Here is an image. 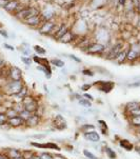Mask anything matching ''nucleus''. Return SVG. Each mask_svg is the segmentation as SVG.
I'll list each match as a JSON object with an SVG mask.
<instances>
[{"label": "nucleus", "mask_w": 140, "mask_h": 159, "mask_svg": "<svg viewBox=\"0 0 140 159\" xmlns=\"http://www.w3.org/2000/svg\"><path fill=\"white\" fill-rule=\"evenodd\" d=\"M40 15V7H36V5H31V4H26L24 5V7L22 10H20L19 12H17L14 15V17L16 19H18L19 21H23L29 19L31 17L34 16Z\"/></svg>", "instance_id": "1"}, {"label": "nucleus", "mask_w": 140, "mask_h": 159, "mask_svg": "<svg viewBox=\"0 0 140 159\" xmlns=\"http://www.w3.org/2000/svg\"><path fill=\"white\" fill-rule=\"evenodd\" d=\"M88 29H90V26H88L87 20L83 19V18H79L78 20L75 21L71 28L73 33L78 37L84 36L88 32Z\"/></svg>", "instance_id": "2"}, {"label": "nucleus", "mask_w": 140, "mask_h": 159, "mask_svg": "<svg viewBox=\"0 0 140 159\" xmlns=\"http://www.w3.org/2000/svg\"><path fill=\"white\" fill-rule=\"evenodd\" d=\"M58 25H59V23L56 22L55 20L43 21V22L41 23V25H40L37 30H38V32L41 35H45V36H53V35L56 33V31H57Z\"/></svg>", "instance_id": "3"}, {"label": "nucleus", "mask_w": 140, "mask_h": 159, "mask_svg": "<svg viewBox=\"0 0 140 159\" xmlns=\"http://www.w3.org/2000/svg\"><path fill=\"white\" fill-rule=\"evenodd\" d=\"M24 4L22 2L20 1V0H10V1H7V3L4 4V7H2L5 12L10 13V14H13L15 15L17 12H19L20 10H22L24 7Z\"/></svg>", "instance_id": "4"}, {"label": "nucleus", "mask_w": 140, "mask_h": 159, "mask_svg": "<svg viewBox=\"0 0 140 159\" xmlns=\"http://www.w3.org/2000/svg\"><path fill=\"white\" fill-rule=\"evenodd\" d=\"M40 16L43 21H53L57 17V12L54 7H45L44 9H40Z\"/></svg>", "instance_id": "5"}, {"label": "nucleus", "mask_w": 140, "mask_h": 159, "mask_svg": "<svg viewBox=\"0 0 140 159\" xmlns=\"http://www.w3.org/2000/svg\"><path fill=\"white\" fill-rule=\"evenodd\" d=\"M123 50H124V48H123V42H117V43H115L111 48V50H109V52L106 54V59H109V60H115V58H116Z\"/></svg>", "instance_id": "6"}, {"label": "nucleus", "mask_w": 140, "mask_h": 159, "mask_svg": "<svg viewBox=\"0 0 140 159\" xmlns=\"http://www.w3.org/2000/svg\"><path fill=\"white\" fill-rule=\"evenodd\" d=\"M87 53L88 54H92V55H97V54H102L106 52V45L99 43V42H91L88 44V47L87 48Z\"/></svg>", "instance_id": "7"}, {"label": "nucleus", "mask_w": 140, "mask_h": 159, "mask_svg": "<svg viewBox=\"0 0 140 159\" xmlns=\"http://www.w3.org/2000/svg\"><path fill=\"white\" fill-rule=\"evenodd\" d=\"M23 84L21 81H11L7 84V87H5V90H7V94L9 95H12V96H16L18 93L20 92V90L22 89Z\"/></svg>", "instance_id": "8"}, {"label": "nucleus", "mask_w": 140, "mask_h": 159, "mask_svg": "<svg viewBox=\"0 0 140 159\" xmlns=\"http://www.w3.org/2000/svg\"><path fill=\"white\" fill-rule=\"evenodd\" d=\"M22 103H23V109L25 110V111L29 112L31 114L37 110L36 101L34 100V98H32V97H29V96L24 97L22 99Z\"/></svg>", "instance_id": "9"}, {"label": "nucleus", "mask_w": 140, "mask_h": 159, "mask_svg": "<svg viewBox=\"0 0 140 159\" xmlns=\"http://www.w3.org/2000/svg\"><path fill=\"white\" fill-rule=\"evenodd\" d=\"M95 35H96V40H97L96 42H99V43L104 44V42L110 41V34H109V32H107L106 29L99 28Z\"/></svg>", "instance_id": "10"}, {"label": "nucleus", "mask_w": 140, "mask_h": 159, "mask_svg": "<svg viewBox=\"0 0 140 159\" xmlns=\"http://www.w3.org/2000/svg\"><path fill=\"white\" fill-rule=\"evenodd\" d=\"M69 23H66V22H61V23H59V25H58V29H57V31H56V33L53 35V38L54 39H56V40H59L61 38L62 36H64L68 32L71 30V28L68 25Z\"/></svg>", "instance_id": "11"}, {"label": "nucleus", "mask_w": 140, "mask_h": 159, "mask_svg": "<svg viewBox=\"0 0 140 159\" xmlns=\"http://www.w3.org/2000/svg\"><path fill=\"white\" fill-rule=\"evenodd\" d=\"M42 22H43V20H42L40 15L34 16V17H31V18H29V19L23 21V23L25 24V25H28L32 29H38L39 26L41 25Z\"/></svg>", "instance_id": "12"}, {"label": "nucleus", "mask_w": 140, "mask_h": 159, "mask_svg": "<svg viewBox=\"0 0 140 159\" xmlns=\"http://www.w3.org/2000/svg\"><path fill=\"white\" fill-rule=\"evenodd\" d=\"M9 77L13 81H21V79H22V71L17 66H12L9 70Z\"/></svg>", "instance_id": "13"}, {"label": "nucleus", "mask_w": 140, "mask_h": 159, "mask_svg": "<svg viewBox=\"0 0 140 159\" xmlns=\"http://www.w3.org/2000/svg\"><path fill=\"white\" fill-rule=\"evenodd\" d=\"M110 0H90V7L92 10H101L104 7L109 5Z\"/></svg>", "instance_id": "14"}, {"label": "nucleus", "mask_w": 140, "mask_h": 159, "mask_svg": "<svg viewBox=\"0 0 140 159\" xmlns=\"http://www.w3.org/2000/svg\"><path fill=\"white\" fill-rule=\"evenodd\" d=\"M78 38V36H76L74 33L72 32V30H70V31L66 33L64 36L61 37L60 39L58 40L59 42H61V43H70V42H73L75 41Z\"/></svg>", "instance_id": "15"}, {"label": "nucleus", "mask_w": 140, "mask_h": 159, "mask_svg": "<svg viewBox=\"0 0 140 159\" xmlns=\"http://www.w3.org/2000/svg\"><path fill=\"white\" fill-rule=\"evenodd\" d=\"M25 123L22 118L19 117V116H16V117H13V118H10L7 120V125L11 126V128H18V126H21Z\"/></svg>", "instance_id": "16"}, {"label": "nucleus", "mask_w": 140, "mask_h": 159, "mask_svg": "<svg viewBox=\"0 0 140 159\" xmlns=\"http://www.w3.org/2000/svg\"><path fill=\"white\" fill-rule=\"evenodd\" d=\"M7 156L10 159H18L22 157V153L20 152L19 150H16V149H10L7 151Z\"/></svg>", "instance_id": "17"}, {"label": "nucleus", "mask_w": 140, "mask_h": 159, "mask_svg": "<svg viewBox=\"0 0 140 159\" xmlns=\"http://www.w3.org/2000/svg\"><path fill=\"white\" fill-rule=\"evenodd\" d=\"M100 83V87H99V90L104 92V93H109L113 90L114 88V83L113 82H98Z\"/></svg>", "instance_id": "18"}, {"label": "nucleus", "mask_w": 140, "mask_h": 159, "mask_svg": "<svg viewBox=\"0 0 140 159\" xmlns=\"http://www.w3.org/2000/svg\"><path fill=\"white\" fill-rule=\"evenodd\" d=\"M128 51H129V48H124V50L121 52L119 55L117 56L116 58H115V61H116V63L118 64H122V63H124L125 62V60H126V55H128Z\"/></svg>", "instance_id": "19"}, {"label": "nucleus", "mask_w": 140, "mask_h": 159, "mask_svg": "<svg viewBox=\"0 0 140 159\" xmlns=\"http://www.w3.org/2000/svg\"><path fill=\"white\" fill-rule=\"evenodd\" d=\"M25 123L29 126H35L39 123V117L37 115H31V117L25 121Z\"/></svg>", "instance_id": "20"}, {"label": "nucleus", "mask_w": 140, "mask_h": 159, "mask_svg": "<svg viewBox=\"0 0 140 159\" xmlns=\"http://www.w3.org/2000/svg\"><path fill=\"white\" fill-rule=\"evenodd\" d=\"M85 137H87L88 139H90L91 141H99V139H100V137H99V134L97 133L95 131H92V132H88L87 134H85Z\"/></svg>", "instance_id": "21"}, {"label": "nucleus", "mask_w": 140, "mask_h": 159, "mask_svg": "<svg viewBox=\"0 0 140 159\" xmlns=\"http://www.w3.org/2000/svg\"><path fill=\"white\" fill-rule=\"evenodd\" d=\"M5 115H7V119H10V118H13V117L18 116V112L16 111L14 107H10V109H7V111H5Z\"/></svg>", "instance_id": "22"}, {"label": "nucleus", "mask_w": 140, "mask_h": 159, "mask_svg": "<svg viewBox=\"0 0 140 159\" xmlns=\"http://www.w3.org/2000/svg\"><path fill=\"white\" fill-rule=\"evenodd\" d=\"M140 107V104L139 102H136V101H133V102H129L128 104H126V109L129 110V111H135V110L139 109Z\"/></svg>", "instance_id": "23"}, {"label": "nucleus", "mask_w": 140, "mask_h": 159, "mask_svg": "<svg viewBox=\"0 0 140 159\" xmlns=\"http://www.w3.org/2000/svg\"><path fill=\"white\" fill-rule=\"evenodd\" d=\"M51 63L53 64V66H57V68H60V69H62L63 66H64V62L61 59H58V58H54L51 60Z\"/></svg>", "instance_id": "24"}, {"label": "nucleus", "mask_w": 140, "mask_h": 159, "mask_svg": "<svg viewBox=\"0 0 140 159\" xmlns=\"http://www.w3.org/2000/svg\"><path fill=\"white\" fill-rule=\"evenodd\" d=\"M120 145L123 148V149H125L126 151H131L133 149V144H132L131 142H129L128 140H121Z\"/></svg>", "instance_id": "25"}, {"label": "nucleus", "mask_w": 140, "mask_h": 159, "mask_svg": "<svg viewBox=\"0 0 140 159\" xmlns=\"http://www.w3.org/2000/svg\"><path fill=\"white\" fill-rule=\"evenodd\" d=\"M31 113H29V112H28V111H25V110H22V111H21L20 113H19V114H18V116H19V117H21V118H22V119L24 120V121H26V120H28L29 119V117H31Z\"/></svg>", "instance_id": "26"}, {"label": "nucleus", "mask_w": 140, "mask_h": 159, "mask_svg": "<svg viewBox=\"0 0 140 159\" xmlns=\"http://www.w3.org/2000/svg\"><path fill=\"white\" fill-rule=\"evenodd\" d=\"M33 48L35 50V52L38 54L39 56L40 55H45V54H47V51H45L42 47H40V45H34Z\"/></svg>", "instance_id": "27"}, {"label": "nucleus", "mask_w": 140, "mask_h": 159, "mask_svg": "<svg viewBox=\"0 0 140 159\" xmlns=\"http://www.w3.org/2000/svg\"><path fill=\"white\" fill-rule=\"evenodd\" d=\"M16 96L19 97V98H21V99H23L24 97L28 96V89H26V87H24V85H23L22 89L20 90V92H19V93H18Z\"/></svg>", "instance_id": "28"}, {"label": "nucleus", "mask_w": 140, "mask_h": 159, "mask_svg": "<svg viewBox=\"0 0 140 159\" xmlns=\"http://www.w3.org/2000/svg\"><path fill=\"white\" fill-rule=\"evenodd\" d=\"M7 117L5 115V113H0V126L7 125Z\"/></svg>", "instance_id": "29"}, {"label": "nucleus", "mask_w": 140, "mask_h": 159, "mask_svg": "<svg viewBox=\"0 0 140 159\" xmlns=\"http://www.w3.org/2000/svg\"><path fill=\"white\" fill-rule=\"evenodd\" d=\"M134 4V11L136 12L137 15H140V0H133Z\"/></svg>", "instance_id": "30"}, {"label": "nucleus", "mask_w": 140, "mask_h": 159, "mask_svg": "<svg viewBox=\"0 0 140 159\" xmlns=\"http://www.w3.org/2000/svg\"><path fill=\"white\" fill-rule=\"evenodd\" d=\"M45 149H53V150L59 151V150H60V148H59L56 143H53V142H48V143H45Z\"/></svg>", "instance_id": "31"}, {"label": "nucleus", "mask_w": 140, "mask_h": 159, "mask_svg": "<svg viewBox=\"0 0 140 159\" xmlns=\"http://www.w3.org/2000/svg\"><path fill=\"white\" fill-rule=\"evenodd\" d=\"M132 123L136 126H140V116H133V118L131 119Z\"/></svg>", "instance_id": "32"}, {"label": "nucleus", "mask_w": 140, "mask_h": 159, "mask_svg": "<svg viewBox=\"0 0 140 159\" xmlns=\"http://www.w3.org/2000/svg\"><path fill=\"white\" fill-rule=\"evenodd\" d=\"M21 61H22L24 64H26V66H31V63L33 60H32L29 56H22V57H21Z\"/></svg>", "instance_id": "33"}, {"label": "nucleus", "mask_w": 140, "mask_h": 159, "mask_svg": "<svg viewBox=\"0 0 140 159\" xmlns=\"http://www.w3.org/2000/svg\"><path fill=\"white\" fill-rule=\"evenodd\" d=\"M106 152L107 156H109V157L111 158V159H115V158H116V154H115V152H114V151H112L111 149H110V148H106Z\"/></svg>", "instance_id": "34"}, {"label": "nucleus", "mask_w": 140, "mask_h": 159, "mask_svg": "<svg viewBox=\"0 0 140 159\" xmlns=\"http://www.w3.org/2000/svg\"><path fill=\"white\" fill-rule=\"evenodd\" d=\"M83 154H84L85 157H88V159H97V157L94 154H92L91 152H88V150H84L83 151Z\"/></svg>", "instance_id": "35"}, {"label": "nucleus", "mask_w": 140, "mask_h": 159, "mask_svg": "<svg viewBox=\"0 0 140 159\" xmlns=\"http://www.w3.org/2000/svg\"><path fill=\"white\" fill-rule=\"evenodd\" d=\"M109 5H112V7H114V9H117V7H120L119 0H110Z\"/></svg>", "instance_id": "36"}, {"label": "nucleus", "mask_w": 140, "mask_h": 159, "mask_svg": "<svg viewBox=\"0 0 140 159\" xmlns=\"http://www.w3.org/2000/svg\"><path fill=\"white\" fill-rule=\"evenodd\" d=\"M79 103L82 104V106H84V107H91V101L90 100H87V99H80Z\"/></svg>", "instance_id": "37"}, {"label": "nucleus", "mask_w": 140, "mask_h": 159, "mask_svg": "<svg viewBox=\"0 0 140 159\" xmlns=\"http://www.w3.org/2000/svg\"><path fill=\"white\" fill-rule=\"evenodd\" d=\"M135 26H136V29L138 30V31H140V15H137V16H136Z\"/></svg>", "instance_id": "38"}, {"label": "nucleus", "mask_w": 140, "mask_h": 159, "mask_svg": "<svg viewBox=\"0 0 140 159\" xmlns=\"http://www.w3.org/2000/svg\"><path fill=\"white\" fill-rule=\"evenodd\" d=\"M40 158L41 159H53L52 156L50 154H47V153H42V154L40 155Z\"/></svg>", "instance_id": "39"}, {"label": "nucleus", "mask_w": 140, "mask_h": 159, "mask_svg": "<svg viewBox=\"0 0 140 159\" xmlns=\"http://www.w3.org/2000/svg\"><path fill=\"white\" fill-rule=\"evenodd\" d=\"M68 56H69L70 58L72 59V60L76 61V62H78V63H80V62H81V59H79V58L77 57V56H75V55H72V54H71V55H68Z\"/></svg>", "instance_id": "40"}, {"label": "nucleus", "mask_w": 140, "mask_h": 159, "mask_svg": "<svg viewBox=\"0 0 140 159\" xmlns=\"http://www.w3.org/2000/svg\"><path fill=\"white\" fill-rule=\"evenodd\" d=\"M21 52H22L23 56H29V55H31V50H29V48H22Z\"/></svg>", "instance_id": "41"}, {"label": "nucleus", "mask_w": 140, "mask_h": 159, "mask_svg": "<svg viewBox=\"0 0 140 159\" xmlns=\"http://www.w3.org/2000/svg\"><path fill=\"white\" fill-rule=\"evenodd\" d=\"M82 73L84 75H87V76H94V73L92 71H90V70H83Z\"/></svg>", "instance_id": "42"}, {"label": "nucleus", "mask_w": 140, "mask_h": 159, "mask_svg": "<svg viewBox=\"0 0 140 159\" xmlns=\"http://www.w3.org/2000/svg\"><path fill=\"white\" fill-rule=\"evenodd\" d=\"M0 35H1V36H3V37H5V38H9V34H7V32L5 31V30L0 29Z\"/></svg>", "instance_id": "43"}, {"label": "nucleus", "mask_w": 140, "mask_h": 159, "mask_svg": "<svg viewBox=\"0 0 140 159\" xmlns=\"http://www.w3.org/2000/svg\"><path fill=\"white\" fill-rule=\"evenodd\" d=\"M31 144H32V145H34V147L40 148V149H45V144H41V143H36V142H32Z\"/></svg>", "instance_id": "44"}, {"label": "nucleus", "mask_w": 140, "mask_h": 159, "mask_svg": "<svg viewBox=\"0 0 140 159\" xmlns=\"http://www.w3.org/2000/svg\"><path fill=\"white\" fill-rule=\"evenodd\" d=\"M131 113H132V115H133V116H140V107H139V109L135 110V111H132Z\"/></svg>", "instance_id": "45"}, {"label": "nucleus", "mask_w": 140, "mask_h": 159, "mask_svg": "<svg viewBox=\"0 0 140 159\" xmlns=\"http://www.w3.org/2000/svg\"><path fill=\"white\" fill-rule=\"evenodd\" d=\"M130 88H136V87H140V81H137V82H134V83H131L129 84Z\"/></svg>", "instance_id": "46"}, {"label": "nucleus", "mask_w": 140, "mask_h": 159, "mask_svg": "<svg viewBox=\"0 0 140 159\" xmlns=\"http://www.w3.org/2000/svg\"><path fill=\"white\" fill-rule=\"evenodd\" d=\"M4 48H7V50H10V51H14V50H15L14 47H12V45H10V44H7V43H5V44H4Z\"/></svg>", "instance_id": "47"}, {"label": "nucleus", "mask_w": 140, "mask_h": 159, "mask_svg": "<svg viewBox=\"0 0 140 159\" xmlns=\"http://www.w3.org/2000/svg\"><path fill=\"white\" fill-rule=\"evenodd\" d=\"M29 159H41V158H40V156H36V155H34V154H33Z\"/></svg>", "instance_id": "48"}, {"label": "nucleus", "mask_w": 140, "mask_h": 159, "mask_svg": "<svg viewBox=\"0 0 140 159\" xmlns=\"http://www.w3.org/2000/svg\"><path fill=\"white\" fill-rule=\"evenodd\" d=\"M125 2H126V0H119V4H120V7H123V5L125 4Z\"/></svg>", "instance_id": "49"}, {"label": "nucleus", "mask_w": 140, "mask_h": 159, "mask_svg": "<svg viewBox=\"0 0 140 159\" xmlns=\"http://www.w3.org/2000/svg\"><path fill=\"white\" fill-rule=\"evenodd\" d=\"M0 159H10V158L4 154H0Z\"/></svg>", "instance_id": "50"}, {"label": "nucleus", "mask_w": 140, "mask_h": 159, "mask_svg": "<svg viewBox=\"0 0 140 159\" xmlns=\"http://www.w3.org/2000/svg\"><path fill=\"white\" fill-rule=\"evenodd\" d=\"M5 3H7V2H5L4 0H0V7H3Z\"/></svg>", "instance_id": "51"}, {"label": "nucleus", "mask_w": 140, "mask_h": 159, "mask_svg": "<svg viewBox=\"0 0 140 159\" xmlns=\"http://www.w3.org/2000/svg\"><path fill=\"white\" fill-rule=\"evenodd\" d=\"M3 63H4V61H3V58L0 56V68H1L2 66H3Z\"/></svg>", "instance_id": "52"}, {"label": "nucleus", "mask_w": 140, "mask_h": 159, "mask_svg": "<svg viewBox=\"0 0 140 159\" xmlns=\"http://www.w3.org/2000/svg\"><path fill=\"white\" fill-rule=\"evenodd\" d=\"M84 97H87L88 99H91V100H93V97L91 95H88V94H84Z\"/></svg>", "instance_id": "53"}, {"label": "nucleus", "mask_w": 140, "mask_h": 159, "mask_svg": "<svg viewBox=\"0 0 140 159\" xmlns=\"http://www.w3.org/2000/svg\"><path fill=\"white\" fill-rule=\"evenodd\" d=\"M91 88V85H83V87H82V90H88V89H90Z\"/></svg>", "instance_id": "54"}, {"label": "nucleus", "mask_w": 140, "mask_h": 159, "mask_svg": "<svg viewBox=\"0 0 140 159\" xmlns=\"http://www.w3.org/2000/svg\"><path fill=\"white\" fill-rule=\"evenodd\" d=\"M135 150H136V152L138 153V154H140V147H136Z\"/></svg>", "instance_id": "55"}, {"label": "nucleus", "mask_w": 140, "mask_h": 159, "mask_svg": "<svg viewBox=\"0 0 140 159\" xmlns=\"http://www.w3.org/2000/svg\"><path fill=\"white\" fill-rule=\"evenodd\" d=\"M138 132H139V133H140V126H139V129H138Z\"/></svg>", "instance_id": "56"}, {"label": "nucleus", "mask_w": 140, "mask_h": 159, "mask_svg": "<svg viewBox=\"0 0 140 159\" xmlns=\"http://www.w3.org/2000/svg\"><path fill=\"white\" fill-rule=\"evenodd\" d=\"M1 26H2V24H1V23H0V29H1Z\"/></svg>", "instance_id": "57"}, {"label": "nucleus", "mask_w": 140, "mask_h": 159, "mask_svg": "<svg viewBox=\"0 0 140 159\" xmlns=\"http://www.w3.org/2000/svg\"><path fill=\"white\" fill-rule=\"evenodd\" d=\"M4 1H5V2H7V1H10V0H4Z\"/></svg>", "instance_id": "58"}, {"label": "nucleus", "mask_w": 140, "mask_h": 159, "mask_svg": "<svg viewBox=\"0 0 140 159\" xmlns=\"http://www.w3.org/2000/svg\"><path fill=\"white\" fill-rule=\"evenodd\" d=\"M18 159H24L23 157H21V158H18Z\"/></svg>", "instance_id": "59"}]
</instances>
